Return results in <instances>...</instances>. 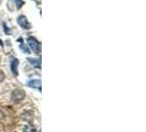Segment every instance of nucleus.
I'll return each instance as SVG.
<instances>
[{"label": "nucleus", "mask_w": 146, "mask_h": 132, "mask_svg": "<svg viewBox=\"0 0 146 132\" xmlns=\"http://www.w3.org/2000/svg\"><path fill=\"white\" fill-rule=\"evenodd\" d=\"M24 97H25L24 90H22V89H15V90L12 91L11 99H12L13 101H15V103H19V101H21Z\"/></svg>", "instance_id": "f03ea898"}, {"label": "nucleus", "mask_w": 146, "mask_h": 132, "mask_svg": "<svg viewBox=\"0 0 146 132\" xmlns=\"http://www.w3.org/2000/svg\"><path fill=\"white\" fill-rule=\"evenodd\" d=\"M18 23H19V25L21 27L22 29H25V30L31 29V24L29 23V21L27 20V18L24 15L18 17Z\"/></svg>", "instance_id": "7ed1b4c3"}, {"label": "nucleus", "mask_w": 146, "mask_h": 132, "mask_svg": "<svg viewBox=\"0 0 146 132\" xmlns=\"http://www.w3.org/2000/svg\"><path fill=\"white\" fill-rule=\"evenodd\" d=\"M18 64H19V61L17 59H12V62H11V71H12V73L15 74V76H18Z\"/></svg>", "instance_id": "39448f33"}, {"label": "nucleus", "mask_w": 146, "mask_h": 132, "mask_svg": "<svg viewBox=\"0 0 146 132\" xmlns=\"http://www.w3.org/2000/svg\"><path fill=\"white\" fill-rule=\"evenodd\" d=\"M28 86L32 88H36L38 90H41V81L40 79H32L28 81Z\"/></svg>", "instance_id": "20e7f679"}, {"label": "nucleus", "mask_w": 146, "mask_h": 132, "mask_svg": "<svg viewBox=\"0 0 146 132\" xmlns=\"http://www.w3.org/2000/svg\"><path fill=\"white\" fill-rule=\"evenodd\" d=\"M27 42H28V44H29V46L31 47L32 51L34 52V53H36V54H40V52H41V43L37 41L35 37H29L28 40H27Z\"/></svg>", "instance_id": "f257e3e1"}, {"label": "nucleus", "mask_w": 146, "mask_h": 132, "mask_svg": "<svg viewBox=\"0 0 146 132\" xmlns=\"http://www.w3.org/2000/svg\"><path fill=\"white\" fill-rule=\"evenodd\" d=\"M29 62L36 68H41V59H29Z\"/></svg>", "instance_id": "423d86ee"}, {"label": "nucleus", "mask_w": 146, "mask_h": 132, "mask_svg": "<svg viewBox=\"0 0 146 132\" xmlns=\"http://www.w3.org/2000/svg\"><path fill=\"white\" fill-rule=\"evenodd\" d=\"M15 3H17V8L20 9L22 7V5H23V0H15Z\"/></svg>", "instance_id": "6e6552de"}, {"label": "nucleus", "mask_w": 146, "mask_h": 132, "mask_svg": "<svg viewBox=\"0 0 146 132\" xmlns=\"http://www.w3.org/2000/svg\"><path fill=\"white\" fill-rule=\"evenodd\" d=\"M23 132H35V129L33 127H31V125H27V127H24Z\"/></svg>", "instance_id": "0eeeda50"}, {"label": "nucleus", "mask_w": 146, "mask_h": 132, "mask_svg": "<svg viewBox=\"0 0 146 132\" xmlns=\"http://www.w3.org/2000/svg\"><path fill=\"white\" fill-rule=\"evenodd\" d=\"M3 79H5V73L2 71H0V83L3 81Z\"/></svg>", "instance_id": "1a4fd4ad"}]
</instances>
